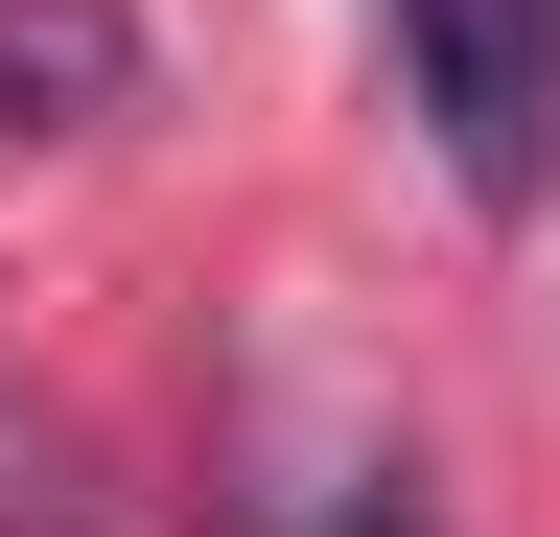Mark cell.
Returning a JSON list of instances; mask_svg holds the SVG:
<instances>
[{"mask_svg": "<svg viewBox=\"0 0 560 537\" xmlns=\"http://www.w3.org/2000/svg\"><path fill=\"white\" fill-rule=\"evenodd\" d=\"M397 24V117L444 141L467 211H537V164H560V0H374Z\"/></svg>", "mask_w": 560, "mask_h": 537, "instance_id": "6da1fadb", "label": "cell"}, {"mask_svg": "<svg viewBox=\"0 0 560 537\" xmlns=\"http://www.w3.org/2000/svg\"><path fill=\"white\" fill-rule=\"evenodd\" d=\"M117 94H140L117 0H0V117H117Z\"/></svg>", "mask_w": 560, "mask_h": 537, "instance_id": "7a4b0ae2", "label": "cell"}, {"mask_svg": "<svg viewBox=\"0 0 560 537\" xmlns=\"http://www.w3.org/2000/svg\"><path fill=\"white\" fill-rule=\"evenodd\" d=\"M0 537H94V467H70V421L24 374H0Z\"/></svg>", "mask_w": 560, "mask_h": 537, "instance_id": "3957f363", "label": "cell"}]
</instances>
